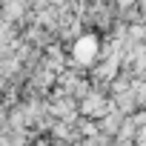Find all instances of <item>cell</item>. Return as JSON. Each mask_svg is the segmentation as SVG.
<instances>
[{"instance_id": "obj_1", "label": "cell", "mask_w": 146, "mask_h": 146, "mask_svg": "<svg viewBox=\"0 0 146 146\" xmlns=\"http://www.w3.org/2000/svg\"><path fill=\"white\" fill-rule=\"evenodd\" d=\"M98 49H100L98 35H80L75 40V46H72V57H75L80 66H92L95 57H98Z\"/></svg>"}, {"instance_id": "obj_2", "label": "cell", "mask_w": 146, "mask_h": 146, "mask_svg": "<svg viewBox=\"0 0 146 146\" xmlns=\"http://www.w3.org/2000/svg\"><path fill=\"white\" fill-rule=\"evenodd\" d=\"M112 106L100 98V95H89L86 100H83V115H95V117H103L106 112H109Z\"/></svg>"}]
</instances>
